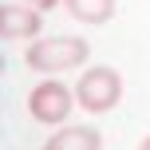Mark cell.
Listing matches in <instances>:
<instances>
[{"mask_svg": "<svg viewBox=\"0 0 150 150\" xmlns=\"http://www.w3.org/2000/svg\"><path fill=\"white\" fill-rule=\"evenodd\" d=\"M91 47L87 40H75V36H47V40H32L24 59H28L32 71L40 75H59V71H71L79 63H87Z\"/></svg>", "mask_w": 150, "mask_h": 150, "instance_id": "cell-1", "label": "cell"}, {"mask_svg": "<svg viewBox=\"0 0 150 150\" xmlns=\"http://www.w3.org/2000/svg\"><path fill=\"white\" fill-rule=\"evenodd\" d=\"M75 99L87 115H107L122 99V79L115 67H87L75 83Z\"/></svg>", "mask_w": 150, "mask_h": 150, "instance_id": "cell-2", "label": "cell"}, {"mask_svg": "<svg viewBox=\"0 0 150 150\" xmlns=\"http://www.w3.org/2000/svg\"><path fill=\"white\" fill-rule=\"evenodd\" d=\"M71 107H79V99H75V91L67 87V83L59 79H44L32 87L28 95V111L36 122H47V127H55V122H67Z\"/></svg>", "mask_w": 150, "mask_h": 150, "instance_id": "cell-3", "label": "cell"}, {"mask_svg": "<svg viewBox=\"0 0 150 150\" xmlns=\"http://www.w3.org/2000/svg\"><path fill=\"white\" fill-rule=\"evenodd\" d=\"M40 28H44V12L24 0H8L0 8V32H4L8 44H24V40H36Z\"/></svg>", "mask_w": 150, "mask_h": 150, "instance_id": "cell-4", "label": "cell"}, {"mask_svg": "<svg viewBox=\"0 0 150 150\" xmlns=\"http://www.w3.org/2000/svg\"><path fill=\"white\" fill-rule=\"evenodd\" d=\"M44 150H103V134L95 127H63L44 142Z\"/></svg>", "mask_w": 150, "mask_h": 150, "instance_id": "cell-5", "label": "cell"}, {"mask_svg": "<svg viewBox=\"0 0 150 150\" xmlns=\"http://www.w3.org/2000/svg\"><path fill=\"white\" fill-rule=\"evenodd\" d=\"M63 8L71 12V20H79V24H107L115 12H119V4L115 0H63Z\"/></svg>", "mask_w": 150, "mask_h": 150, "instance_id": "cell-6", "label": "cell"}, {"mask_svg": "<svg viewBox=\"0 0 150 150\" xmlns=\"http://www.w3.org/2000/svg\"><path fill=\"white\" fill-rule=\"evenodd\" d=\"M24 4H32V8H40V12H47V8H59L63 0H24Z\"/></svg>", "mask_w": 150, "mask_h": 150, "instance_id": "cell-7", "label": "cell"}, {"mask_svg": "<svg viewBox=\"0 0 150 150\" xmlns=\"http://www.w3.org/2000/svg\"><path fill=\"white\" fill-rule=\"evenodd\" d=\"M138 150H150V134H146V138H142V142H138Z\"/></svg>", "mask_w": 150, "mask_h": 150, "instance_id": "cell-8", "label": "cell"}]
</instances>
